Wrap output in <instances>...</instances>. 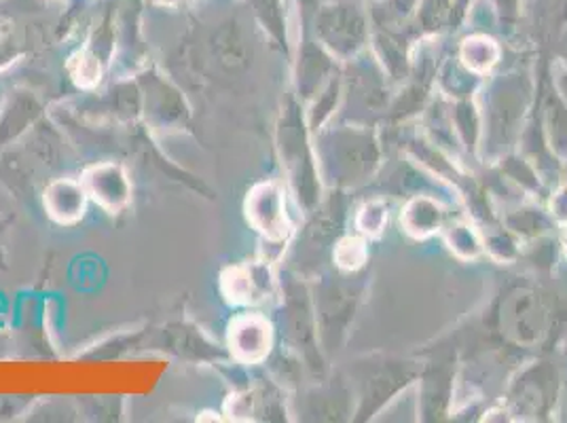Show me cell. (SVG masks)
<instances>
[{
    "instance_id": "obj_2",
    "label": "cell",
    "mask_w": 567,
    "mask_h": 423,
    "mask_svg": "<svg viewBox=\"0 0 567 423\" xmlns=\"http://www.w3.org/2000/svg\"><path fill=\"white\" fill-rule=\"evenodd\" d=\"M87 190L83 183L58 180L45 193V208L53 220L60 225H72L83 218L87 206Z\"/></svg>"
},
{
    "instance_id": "obj_1",
    "label": "cell",
    "mask_w": 567,
    "mask_h": 423,
    "mask_svg": "<svg viewBox=\"0 0 567 423\" xmlns=\"http://www.w3.org/2000/svg\"><path fill=\"white\" fill-rule=\"evenodd\" d=\"M83 187L87 195L94 199L97 206H102L106 212L121 210L130 202V180L123 172V167L115 164H100L90 167L83 176Z\"/></svg>"
}]
</instances>
